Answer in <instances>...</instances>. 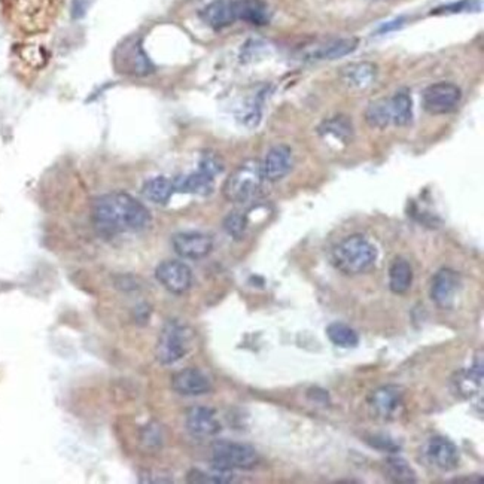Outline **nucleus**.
<instances>
[{"label": "nucleus", "instance_id": "nucleus-1", "mask_svg": "<svg viewBox=\"0 0 484 484\" xmlns=\"http://www.w3.org/2000/svg\"><path fill=\"white\" fill-rule=\"evenodd\" d=\"M93 221L101 236H115L145 230L151 223V213L139 200L118 191L101 196L94 201Z\"/></svg>", "mask_w": 484, "mask_h": 484}, {"label": "nucleus", "instance_id": "nucleus-2", "mask_svg": "<svg viewBox=\"0 0 484 484\" xmlns=\"http://www.w3.org/2000/svg\"><path fill=\"white\" fill-rule=\"evenodd\" d=\"M375 246L361 234L346 237L333 251V264L341 273L349 276L368 271L375 264Z\"/></svg>", "mask_w": 484, "mask_h": 484}, {"label": "nucleus", "instance_id": "nucleus-3", "mask_svg": "<svg viewBox=\"0 0 484 484\" xmlns=\"http://www.w3.org/2000/svg\"><path fill=\"white\" fill-rule=\"evenodd\" d=\"M261 161L246 160L241 163L223 183V196L231 203L245 204L259 196L264 186Z\"/></svg>", "mask_w": 484, "mask_h": 484}, {"label": "nucleus", "instance_id": "nucleus-4", "mask_svg": "<svg viewBox=\"0 0 484 484\" xmlns=\"http://www.w3.org/2000/svg\"><path fill=\"white\" fill-rule=\"evenodd\" d=\"M60 0H5L12 21L26 31L48 27L59 11Z\"/></svg>", "mask_w": 484, "mask_h": 484}, {"label": "nucleus", "instance_id": "nucleus-5", "mask_svg": "<svg viewBox=\"0 0 484 484\" xmlns=\"http://www.w3.org/2000/svg\"><path fill=\"white\" fill-rule=\"evenodd\" d=\"M191 331L178 321H170L164 325L158 337L155 356L161 365H171L181 361L189 351Z\"/></svg>", "mask_w": 484, "mask_h": 484}, {"label": "nucleus", "instance_id": "nucleus-6", "mask_svg": "<svg viewBox=\"0 0 484 484\" xmlns=\"http://www.w3.org/2000/svg\"><path fill=\"white\" fill-rule=\"evenodd\" d=\"M259 462L258 453L249 444L219 441L212 448V465L222 470H251Z\"/></svg>", "mask_w": 484, "mask_h": 484}, {"label": "nucleus", "instance_id": "nucleus-7", "mask_svg": "<svg viewBox=\"0 0 484 484\" xmlns=\"http://www.w3.org/2000/svg\"><path fill=\"white\" fill-rule=\"evenodd\" d=\"M462 97L460 89L452 82L432 84L422 94L423 109L434 115H444L456 109Z\"/></svg>", "mask_w": 484, "mask_h": 484}, {"label": "nucleus", "instance_id": "nucleus-8", "mask_svg": "<svg viewBox=\"0 0 484 484\" xmlns=\"http://www.w3.org/2000/svg\"><path fill=\"white\" fill-rule=\"evenodd\" d=\"M404 404V390L400 386L386 385L371 392L368 396V405L373 416L378 420H393L396 413Z\"/></svg>", "mask_w": 484, "mask_h": 484}, {"label": "nucleus", "instance_id": "nucleus-9", "mask_svg": "<svg viewBox=\"0 0 484 484\" xmlns=\"http://www.w3.org/2000/svg\"><path fill=\"white\" fill-rule=\"evenodd\" d=\"M462 281L459 273L452 268H441L432 278L430 298L440 308L450 310L459 297Z\"/></svg>", "mask_w": 484, "mask_h": 484}, {"label": "nucleus", "instance_id": "nucleus-10", "mask_svg": "<svg viewBox=\"0 0 484 484\" xmlns=\"http://www.w3.org/2000/svg\"><path fill=\"white\" fill-rule=\"evenodd\" d=\"M155 278L171 293L186 292L193 285V271L185 263L176 261V259H168L161 263L155 270Z\"/></svg>", "mask_w": 484, "mask_h": 484}, {"label": "nucleus", "instance_id": "nucleus-11", "mask_svg": "<svg viewBox=\"0 0 484 484\" xmlns=\"http://www.w3.org/2000/svg\"><path fill=\"white\" fill-rule=\"evenodd\" d=\"M171 245L175 252L186 259H201L213 249V238L200 231H183L173 236Z\"/></svg>", "mask_w": 484, "mask_h": 484}, {"label": "nucleus", "instance_id": "nucleus-12", "mask_svg": "<svg viewBox=\"0 0 484 484\" xmlns=\"http://www.w3.org/2000/svg\"><path fill=\"white\" fill-rule=\"evenodd\" d=\"M425 455L429 463L443 471H452L459 463V450L456 444L441 435L432 437L428 441Z\"/></svg>", "mask_w": 484, "mask_h": 484}, {"label": "nucleus", "instance_id": "nucleus-13", "mask_svg": "<svg viewBox=\"0 0 484 484\" xmlns=\"http://www.w3.org/2000/svg\"><path fill=\"white\" fill-rule=\"evenodd\" d=\"M186 429L196 438H209L221 430L215 410L209 407H194L186 414Z\"/></svg>", "mask_w": 484, "mask_h": 484}, {"label": "nucleus", "instance_id": "nucleus-14", "mask_svg": "<svg viewBox=\"0 0 484 484\" xmlns=\"http://www.w3.org/2000/svg\"><path fill=\"white\" fill-rule=\"evenodd\" d=\"M171 388L183 396H200L211 392L212 385L204 373L197 368H185L171 377Z\"/></svg>", "mask_w": 484, "mask_h": 484}, {"label": "nucleus", "instance_id": "nucleus-15", "mask_svg": "<svg viewBox=\"0 0 484 484\" xmlns=\"http://www.w3.org/2000/svg\"><path fill=\"white\" fill-rule=\"evenodd\" d=\"M377 66L370 61L351 63L344 66L340 72L341 81L355 91H364L375 82L377 79Z\"/></svg>", "mask_w": 484, "mask_h": 484}, {"label": "nucleus", "instance_id": "nucleus-16", "mask_svg": "<svg viewBox=\"0 0 484 484\" xmlns=\"http://www.w3.org/2000/svg\"><path fill=\"white\" fill-rule=\"evenodd\" d=\"M266 181L279 182L283 179L292 167V152L286 145H278L268 151L266 160L261 163Z\"/></svg>", "mask_w": 484, "mask_h": 484}, {"label": "nucleus", "instance_id": "nucleus-17", "mask_svg": "<svg viewBox=\"0 0 484 484\" xmlns=\"http://www.w3.org/2000/svg\"><path fill=\"white\" fill-rule=\"evenodd\" d=\"M200 16L213 30L230 27L234 21H237L234 0H213L212 4L200 11Z\"/></svg>", "mask_w": 484, "mask_h": 484}, {"label": "nucleus", "instance_id": "nucleus-18", "mask_svg": "<svg viewBox=\"0 0 484 484\" xmlns=\"http://www.w3.org/2000/svg\"><path fill=\"white\" fill-rule=\"evenodd\" d=\"M237 20L253 26H267L271 14L264 0H234Z\"/></svg>", "mask_w": 484, "mask_h": 484}, {"label": "nucleus", "instance_id": "nucleus-19", "mask_svg": "<svg viewBox=\"0 0 484 484\" xmlns=\"http://www.w3.org/2000/svg\"><path fill=\"white\" fill-rule=\"evenodd\" d=\"M359 39L356 38H341L336 41L325 42L308 53L310 60H338L344 56H349L358 48Z\"/></svg>", "mask_w": 484, "mask_h": 484}, {"label": "nucleus", "instance_id": "nucleus-20", "mask_svg": "<svg viewBox=\"0 0 484 484\" xmlns=\"http://www.w3.org/2000/svg\"><path fill=\"white\" fill-rule=\"evenodd\" d=\"M215 179L209 175H206L201 170H197L191 175L182 176L178 181L173 182L175 185V191L197 194V196H209L213 191Z\"/></svg>", "mask_w": 484, "mask_h": 484}, {"label": "nucleus", "instance_id": "nucleus-21", "mask_svg": "<svg viewBox=\"0 0 484 484\" xmlns=\"http://www.w3.org/2000/svg\"><path fill=\"white\" fill-rule=\"evenodd\" d=\"M413 283V268L405 258H395L389 270V286L393 293L403 296Z\"/></svg>", "mask_w": 484, "mask_h": 484}, {"label": "nucleus", "instance_id": "nucleus-22", "mask_svg": "<svg viewBox=\"0 0 484 484\" xmlns=\"http://www.w3.org/2000/svg\"><path fill=\"white\" fill-rule=\"evenodd\" d=\"M389 108H390L392 124L398 126V127H405L411 123L413 100L407 90H401L392 99H389Z\"/></svg>", "mask_w": 484, "mask_h": 484}, {"label": "nucleus", "instance_id": "nucleus-23", "mask_svg": "<svg viewBox=\"0 0 484 484\" xmlns=\"http://www.w3.org/2000/svg\"><path fill=\"white\" fill-rule=\"evenodd\" d=\"M321 133L325 136H330L334 137V139L343 142V143H348L352 141L353 137V126H352V121L349 116H346L343 114L334 115L331 118L325 119L323 123L321 124Z\"/></svg>", "mask_w": 484, "mask_h": 484}, {"label": "nucleus", "instance_id": "nucleus-24", "mask_svg": "<svg viewBox=\"0 0 484 484\" xmlns=\"http://www.w3.org/2000/svg\"><path fill=\"white\" fill-rule=\"evenodd\" d=\"M173 193H175V185L164 176H157L146 181L142 188L143 197L155 204H167Z\"/></svg>", "mask_w": 484, "mask_h": 484}, {"label": "nucleus", "instance_id": "nucleus-25", "mask_svg": "<svg viewBox=\"0 0 484 484\" xmlns=\"http://www.w3.org/2000/svg\"><path fill=\"white\" fill-rule=\"evenodd\" d=\"M383 473L386 478L393 483L410 484V483L418 481L416 473H414L410 463L403 458H396V456L388 458L383 463Z\"/></svg>", "mask_w": 484, "mask_h": 484}, {"label": "nucleus", "instance_id": "nucleus-26", "mask_svg": "<svg viewBox=\"0 0 484 484\" xmlns=\"http://www.w3.org/2000/svg\"><path fill=\"white\" fill-rule=\"evenodd\" d=\"M483 382V365L481 362L468 370H465L459 374V378L456 380V386L459 392L465 396V398H470V396H474L477 390L480 389Z\"/></svg>", "mask_w": 484, "mask_h": 484}, {"label": "nucleus", "instance_id": "nucleus-27", "mask_svg": "<svg viewBox=\"0 0 484 484\" xmlns=\"http://www.w3.org/2000/svg\"><path fill=\"white\" fill-rule=\"evenodd\" d=\"M326 336L338 348H355L359 343V337L353 328L341 322H334L326 328Z\"/></svg>", "mask_w": 484, "mask_h": 484}, {"label": "nucleus", "instance_id": "nucleus-28", "mask_svg": "<svg viewBox=\"0 0 484 484\" xmlns=\"http://www.w3.org/2000/svg\"><path fill=\"white\" fill-rule=\"evenodd\" d=\"M365 119L371 127L375 128L388 127L392 123L389 99H380L373 101L365 111Z\"/></svg>", "mask_w": 484, "mask_h": 484}, {"label": "nucleus", "instance_id": "nucleus-29", "mask_svg": "<svg viewBox=\"0 0 484 484\" xmlns=\"http://www.w3.org/2000/svg\"><path fill=\"white\" fill-rule=\"evenodd\" d=\"M233 480V471L216 468L212 465L211 471L193 470L188 474V481L191 483H230Z\"/></svg>", "mask_w": 484, "mask_h": 484}, {"label": "nucleus", "instance_id": "nucleus-30", "mask_svg": "<svg viewBox=\"0 0 484 484\" xmlns=\"http://www.w3.org/2000/svg\"><path fill=\"white\" fill-rule=\"evenodd\" d=\"M130 71L137 75V76H145L149 75L153 71V66L148 56L145 54V51L141 44H137L130 54Z\"/></svg>", "mask_w": 484, "mask_h": 484}, {"label": "nucleus", "instance_id": "nucleus-31", "mask_svg": "<svg viewBox=\"0 0 484 484\" xmlns=\"http://www.w3.org/2000/svg\"><path fill=\"white\" fill-rule=\"evenodd\" d=\"M223 228L236 240L241 238L248 228V218L245 213L238 211L231 212L226 219H223Z\"/></svg>", "mask_w": 484, "mask_h": 484}, {"label": "nucleus", "instance_id": "nucleus-32", "mask_svg": "<svg viewBox=\"0 0 484 484\" xmlns=\"http://www.w3.org/2000/svg\"><path fill=\"white\" fill-rule=\"evenodd\" d=\"M198 170H201L206 175H209L211 178H216L219 173L223 170V163L221 160L219 155L213 151H206L201 153V158L198 163Z\"/></svg>", "mask_w": 484, "mask_h": 484}, {"label": "nucleus", "instance_id": "nucleus-33", "mask_svg": "<svg viewBox=\"0 0 484 484\" xmlns=\"http://www.w3.org/2000/svg\"><path fill=\"white\" fill-rule=\"evenodd\" d=\"M368 444L377 450H382V452H389V453H396L400 450V444L396 443L393 438L385 435V434H377V435H371L368 438Z\"/></svg>", "mask_w": 484, "mask_h": 484}, {"label": "nucleus", "instance_id": "nucleus-34", "mask_svg": "<svg viewBox=\"0 0 484 484\" xmlns=\"http://www.w3.org/2000/svg\"><path fill=\"white\" fill-rule=\"evenodd\" d=\"M474 8H475V0H460V2H456V4L440 6L432 11V14H456V12H463V11L474 9Z\"/></svg>", "mask_w": 484, "mask_h": 484}, {"label": "nucleus", "instance_id": "nucleus-35", "mask_svg": "<svg viewBox=\"0 0 484 484\" xmlns=\"http://www.w3.org/2000/svg\"><path fill=\"white\" fill-rule=\"evenodd\" d=\"M143 443L153 447L155 444H161V437H160V432L155 429L153 426L146 428L143 430Z\"/></svg>", "mask_w": 484, "mask_h": 484}, {"label": "nucleus", "instance_id": "nucleus-36", "mask_svg": "<svg viewBox=\"0 0 484 484\" xmlns=\"http://www.w3.org/2000/svg\"><path fill=\"white\" fill-rule=\"evenodd\" d=\"M404 23H405V19H396L393 21H389V23L383 24L382 27L378 29L377 33H389V31H393V30H398V29H401L404 26Z\"/></svg>", "mask_w": 484, "mask_h": 484}]
</instances>
